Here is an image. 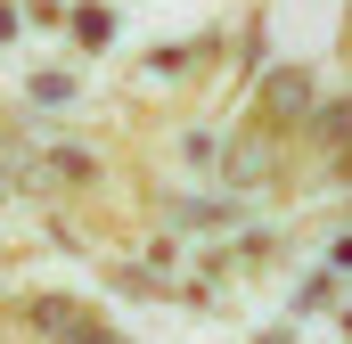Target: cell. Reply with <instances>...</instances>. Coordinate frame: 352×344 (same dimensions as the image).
<instances>
[{"instance_id": "cell-3", "label": "cell", "mask_w": 352, "mask_h": 344, "mask_svg": "<svg viewBox=\"0 0 352 344\" xmlns=\"http://www.w3.org/2000/svg\"><path fill=\"white\" fill-rule=\"evenodd\" d=\"M66 344H123V336H115V328H98V320H82V328H74Z\"/></svg>"}, {"instance_id": "cell-1", "label": "cell", "mask_w": 352, "mask_h": 344, "mask_svg": "<svg viewBox=\"0 0 352 344\" xmlns=\"http://www.w3.org/2000/svg\"><path fill=\"white\" fill-rule=\"evenodd\" d=\"M303 107H311V74H303V66H278V74L263 83V115L270 123H295Z\"/></svg>"}, {"instance_id": "cell-2", "label": "cell", "mask_w": 352, "mask_h": 344, "mask_svg": "<svg viewBox=\"0 0 352 344\" xmlns=\"http://www.w3.org/2000/svg\"><path fill=\"white\" fill-rule=\"evenodd\" d=\"M320 140H336V148L352 140V98H336V107H320Z\"/></svg>"}]
</instances>
